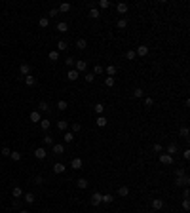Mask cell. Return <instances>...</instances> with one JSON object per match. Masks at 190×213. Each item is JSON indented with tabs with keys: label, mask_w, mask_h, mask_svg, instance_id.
Returning a JSON list of instances; mask_svg holds the SVG:
<instances>
[{
	"label": "cell",
	"mask_w": 190,
	"mask_h": 213,
	"mask_svg": "<svg viewBox=\"0 0 190 213\" xmlns=\"http://www.w3.org/2000/svg\"><path fill=\"white\" fill-rule=\"evenodd\" d=\"M67 31H68V23L59 21V23H57V32H67Z\"/></svg>",
	"instance_id": "5bb4252c"
},
{
	"label": "cell",
	"mask_w": 190,
	"mask_h": 213,
	"mask_svg": "<svg viewBox=\"0 0 190 213\" xmlns=\"http://www.w3.org/2000/svg\"><path fill=\"white\" fill-rule=\"evenodd\" d=\"M84 80H86L87 84H91V82L95 80V74L93 73H86V74H84Z\"/></svg>",
	"instance_id": "4dcf8cb0"
},
{
	"label": "cell",
	"mask_w": 190,
	"mask_h": 213,
	"mask_svg": "<svg viewBox=\"0 0 190 213\" xmlns=\"http://www.w3.org/2000/svg\"><path fill=\"white\" fill-rule=\"evenodd\" d=\"M63 141H65V143H72V141H74V133L72 131H67L63 135Z\"/></svg>",
	"instance_id": "ac0fdd59"
},
{
	"label": "cell",
	"mask_w": 190,
	"mask_h": 213,
	"mask_svg": "<svg viewBox=\"0 0 190 213\" xmlns=\"http://www.w3.org/2000/svg\"><path fill=\"white\" fill-rule=\"evenodd\" d=\"M0 152H2V156H10V152H12V150H10L8 147H2V150H0Z\"/></svg>",
	"instance_id": "11a10c76"
},
{
	"label": "cell",
	"mask_w": 190,
	"mask_h": 213,
	"mask_svg": "<svg viewBox=\"0 0 190 213\" xmlns=\"http://www.w3.org/2000/svg\"><path fill=\"white\" fill-rule=\"evenodd\" d=\"M10 158L14 160V162H19V160H21V152H15V150H12V152H10Z\"/></svg>",
	"instance_id": "4316f807"
},
{
	"label": "cell",
	"mask_w": 190,
	"mask_h": 213,
	"mask_svg": "<svg viewBox=\"0 0 190 213\" xmlns=\"http://www.w3.org/2000/svg\"><path fill=\"white\" fill-rule=\"evenodd\" d=\"M34 183H36V185H44V177H42V175H36Z\"/></svg>",
	"instance_id": "9f6ffc18"
},
{
	"label": "cell",
	"mask_w": 190,
	"mask_h": 213,
	"mask_svg": "<svg viewBox=\"0 0 190 213\" xmlns=\"http://www.w3.org/2000/svg\"><path fill=\"white\" fill-rule=\"evenodd\" d=\"M188 133H190V131H188V127H186V126H182V127H181V135L185 137V139H188Z\"/></svg>",
	"instance_id": "c3c4849f"
},
{
	"label": "cell",
	"mask_w": 190,
	"mask_h": 213,
	"mask_svg": "<svg viewBox=\"0 0 190 213\" xmlns=\"http://www.w3.org/2000/svg\"><path fill=\"white\" fill-rule=\"evenodd\" d=\"M103 110H105V105L103 103H97V105H95V112L99 114V116H103Z\"/></svg>",
	"instance_id": "d6a6232c"
},
{
	"label": "cell",
	"mask_w": 190,
	"mask_h": 213,
	"mask_svg": "<svg viewBox=\"0 0 190 213\" xmlns=\"http://www.w3.org/2000/svg\"><path fill=\"white\" fill-rule=\"evenodd\" d=\"M99 8H101V10L110 8V2H109V0H101V2H99Z\"/></svg>",
	"instance_id": "7bdbcfd3"
},
{
	"label": "cell",
	"mask_w": 190,
	"mask_h": 213,
	"mask_svg": "<svg viewBox=\"0 0 190 213\" xmlns=\"http://www.w3.org/2000/svg\"><path fill=\"white\" fill-rule=\"evenodd\" d=\"M23 200H25L27 204H32V202H34V194H32V192H27V194H23Z\"/></svg>",
	"instance_id": "7402d4cb"
},
{
	"label": "cell",
	"mask_w": 190,
	"mask_h": 213,
	"mask_svg": "<svg viewBox=\"0 0 190 213\" xmlns=\"http://www.w3.org/2000/svg\"><path fill=\"white\" fill-rule=\"evenodd\" d=\"M95 124H97V126H99V127H105V126H107V118H105V116H99V118H97V122H95Z\"/></svg>",
	"instance_id": "8d00e7d4"
},
{
	"label": "cell",
	"mask_w": 190,
	"mask_h": 213,
	"mask_svg": "<svg viewBox=\"0 0 190 213\" xmlns=\"http://www.w3.org/2000/svg\"><path fill=\"white\" fill-rule=\"evenodd\" d=\"M57 109L59 110H67V101H59V103H57Z\"/></svg>",
	"instance_id": "f907efd6"
},
{
	"label": "cell",
	"mask_w": 190,
	"mask_h": 213,
	"mask_svg": "<svg viewBox=\"0 0 190 213\" xmlns=\"http://www.w3.org/2000/svg\"><path fill=\"white\" fill-rule=\"evenodd\" d=\"M87 15H90L91 19H97V17H99V10H97V8H91V10H90V14H87Z\"/></svg>",
	"instance_id": "836d02e7"
},
{
	"label": "cell",
	"mask_w": 190,
	"mask_h": 213,
	"mask_svg": "<svg viewBox=\"0 0 190 213\" xmlns=\"http://www.w3.org/2000/svg\"><path fill=\"white\" fill-rule=\"evenodd\" d=\"M127 10H129V6H127L126 4V2H118V4H116V12H118V14H127Z\"/></svg>",
	"instance_id": "277c9868"
},
{
	"label": "cell",
	"mask_w": 190,
	"mask_h": 213,
	"mask_svg": "<svg viewBox=\"0 0 190 213\" xmlns=\"http://www.w3.org/2000/svg\"><path fill=\"white\" fill-rule=\"evenodd\" d=\"M44 143H46V145H53V137H51L50 133H46V135H44Z\"/></svg>",
	"instance_id": "60d3db41"
},
{
	"label": "cell",
	"mask_w": 190,
	"mask_h": 213,
	"mask_svg": "<svg viewBox=\"0 0 190 213\" xmlns=\"http://www.w3.org/2000/svg\"><path fill=\"white\" fill-rule=\"evenodd\" d=\"M46 154H48V152H46L44 147H38V149L34 150V156H36L38 160H44V158H46Z\"/></svg>",
	"instance_id": "52a82bcc"
},
{
	"label": "cell",
	"mask_w": 190,
	"mask_h": 213,
	"mask_svg": "<svg viewBox=\"0 0 190 213\" xmlns=\"http://www.w3.org/2000/svg\"><path fill=\"white\" fill-rule=\"evenodd\" d=\"M105 86L112 88L114 86V76H107V78H105Z\"/></svg>",
	"instance_id": "f35d334b"
},
{
	"label": "cell",
	"mask_w": 190,
	"mask_h": 213,
	"mask_svg": "<svg viewBox=\"0 0 190 213\" xmlns=\"http://www.w3.org/2000/svg\"><path fill=\"white\" fill-rule=\"evenodd\" d=\"M182 156H185V160H188V158H190V150H188V149H186V150H185V152H182Z\"/></svg>",
	"instance_id": "680465c9"
},
{
	"label": "cell",
	"mask_w": 190,
	"mask_h": 213,
	"mask_svg": "<svg viewBox=\"0 0 190 213\" xmlns=\"http://www.w3.org/2000/svg\"><path fill=\"white\" fill-rule=\"evenodd\" d=\"M80 129H82V126H80V124H78V122H72V133L80 131Z\"/></svg>",
	"instance_id": "db71d44e"
},
{
	"label": "cell",
	"mask_w": 190,
	"mask_h": 213,
	"mask_svg": "<svg viewBox=\"0 0 190 213\" xmlns=\"http://www.w3.org/2000/svg\"><path fill=\"white\" fill-rule=\"evenodd\" d=\"M38 107H40V110H42V112H48V110H50V105L46 103V101H42V103L38 105Z\"/></svg>",
	"instance_id": "b9f144b4"
},
{
	"label": "cell",
	"mask_w": 190,
	"mask_h": 213,
	"mask_svg": "<svg viewBox=\"0 0 190 213\" xmlns=\"http://www.w3.org/2000/svg\"><path fill=\"white\" fill-rule=\"evenodd\" d=\"M48 57H50V61H59V51H57V50L50 51V55H48Z\"/></svg>",
	"instance_id": "f546056e"
},
{
	"label": "cell",
	"mask_w": 190,
	"mask_h": 213,
	"mask_svg": "<svg viewBox=\"0 0 190 213\" xmlns=\"http://www.w3.org/2000/svg\"><path fill=\"white\" fill-rule=\"evenodd\" d=\"M67 48H68V44H67L65 40H59V42H57V51H65Z\"/></svg>",
	"instance_id": "cb8c5ba5"
},
{
	"label": "cell",
	"mask_w": 190,
	"mask_h": 213,
	"mask_svg": "<svg viewBox=\"0 0 190 213\" xmlns=\"http://www.w3.org/2000/svg\"><path fill=\"white\" fill-rule=\"evenodd\" d=\"M40 126H42L44 131H48V129H50V120H48V118H42V120H40Z\"/></svg>",
	"instance_id": "d4e9b609"
},
{
	"label": "cell",
	"mask_w": 190,
	"mask_h": 213,
	"mask_svg": "<svg viewBox=\"0 0 190 213\" xmlns=\"http://www.w3.org/2000/svg\"><path fill=\"white\" fill-rule=\"evenodd\" d=\"M188 183H190L188 175H185V177H177V186H188Z\"/></svg>",
	"instance_id": "30bf717a"
},
{
	"label": "cell",
	"mask_w": 190,
	"mask_h": 213,
	"mask_svg": "<svg viewBox=\"0 0 190 213\" xmlns=\"http://www.w3.org/2000/svg\"><path fill=\"white\" fill-rule=\"evenodd\" d=\"M152 149H154V152H160V154H162V152H163V147L160 145V143H156V145H154Z\"/></svg>",
	"instance_id": "816d5d0a"
},
{
	"label": "cell",
	"mask_w": 190,
	"mask_h": 213,
	"mask_svg": "<svg viewBox=\"0 0 190 213\" xmlns=\"http://www.w3.org/2000/svg\"><path fill=\"white\" fill-rule=\"evenodd\" d=\"M19 213H29V211H27V209H21V211H19Z\"/></svg>",
	"instance_id": "91938a15"
},
{
	"label": "cell",
	"mask_w": 190,
	"mask_h": 213,
	"mask_svg": "<svg viewBox=\"0 0 190 213\" xmlns=\"http://www.w3.org/2000/svg\"><path fill=\"white\" fill-rule=\"evenodd\" d=\"M182 208H185L186 211L190 209V202H188V198H185V200H182Z\"/></svg>",
	"instance_id": "6f0895ef"
},
{
	"label": "cell",
	"mask_w": 190,
	"mask_h": 213,
	"mask_svg": "<svg viewBox=\"0 0 190 213\" xmlns=\"http://www.w3.org/2000/svg\"><path fill=\"white\" fill-rule=\"evenodd\" d=\"M65 169H67V168H65V164H61V162H57V164L53 166V171H55V173H63Z\"/></svg>",
	"instance_id": "e0dca14e"
},
{
	"label": "cell",
	"mask_w": 190,
	"mask_h": 213,
	"mask_svg": "<svg viewBox=\"0 0 190 213\" xmlns=\"http://www.w3.org/2000/svg\"><path fill=\"white\" fill-rule=\"evenodd\" d=\"M93 74H95V76H97V74H103V65H95Z\"/></svg>",
	"instance_id": "f6af8a7d"
},
{
	"label": "cell",
	"mask_w": 190,
	"mask_h": 213,
	"mask_svg": "<svg viewBox=\"0 0 190 213\" xmlns=\"http://www.w3.org/2000/svg\"><path fill=\"white\" fill-rule=\"evenodd\" d=\"M31 122H40L42 120V116H40V112H36V110H34V112H31Z\"/></svg>",
	"instance_id": "ffe728a7"
},
{
	"label": "cell",
	"mask_w": 190,
	"mask_h": 213,
	"mask_svg": "<svg viewBox=\"0 0 190 213\" xmlns=\"http://www.w3.org/2000/svg\"><path fill=\"white\" fill-rule=\"evenodd\" d=\"M57 15H59L57 8H51V10H50V14H48V17H57Z\"/></svg>",
	"instance_id": "f5cc1de1"
},
{
	"label": "cell",
	"mask_w": 190,
	"mask_h": 213,
	"mask_svg": "<svg viewBox=\"0 0 190 213\" xmlns=\"http://www.w3.org/2000/svg\"><path fill=\"white\" fill-rule=\"evenodd\" d=\"M78 76H80V73H78L76 68H70V71H68V73H67V78H68V80H70V82L78 80Z\"/></svg>",
	"instance_id": "5b68a950"
},
{
	"label": "cell",
	"mask_w": 190,
	"mask_h": 213,
	"mask_svg": "<svg viewBox=\"0 0 190 213\" xmlns=\"http://www.w3.org/2000/svg\"><path fill=\"white\" fill-rule=\"evenodd\" d=\"M74 63H76V59H74V57H67V59H65V65H67L68 68H72Z\"/></svg>",
	"instance_id": "1f68e13d"
},
{
	"label": "cell",
	"mask_w": 190,
	"mask_h": 213,
	"mask_svg": "<svg viewBox=\"0 0 190 213\" xmlns=\"http://www.w3.org/2000/svg\"><path fill=\"white\" fill-rule=\"evenodd\" d=\"M177 152H179V147H177L175 143H171V145H169L167 149H165V154H169V156H175Z\"/></svg>",
	"instance_id": "8992f818"
},
{
	"label": "cell",
	"mask_w": 190,
	"mask_h": 213,
	"mask_svg": "<svg viewBox=\"0 0 190 213\" xmlns=\"http://www.w3.org/2000/svg\"><path fill=\"white\" fill-rule=\"evenodd\" d=\"M38 25H40L42 29H46V27H48V25H50V19H48V17H40V21H38Z\"/></svg>",
	"instance_id": "e575fe53"
},
{
	"label": "cell",
	"mask_w": 190,
	"mask_h": 213,
	"mask_svg": "<svg viewBox=\"0 0 190 213\" xmlns=\"http://www.w3.org/2000/svg\"><path fill=\"white\" fill-rule=\"evenodd\" d=\"M103 202H105V204H112V202H114V196L112 194H103Z\"/></svg>",
	"instance_id": "d590c367"
},
{
	"label": "cell",
	"mask_w": 190,
	"mask_h": 213,
	"mask_svg": "<svg viewBox=\"0 0 190 213\" xmlns=\"http://www.w3.org/2000/svg\"><path fill=\"white\" fill-rule=\"evenodd\" d=\"M12 208H14V209H19V208H21V200H19V198H15L14 202H12Z\"/></svg>",
	"instance_id": "bcb514c9"
},
{
	"label": "cell",
	"mask_w": 190,
	"mask_h": 213,
	"mask_svg": "<svg viewBox=\"0 0 190 213\" xmlns=\"http://www.w3.org/2000/svg\"><path fill=\"white\" fill-rule=\"evenodd\" d=\"M19 71H21V74H23V76H29V74H31V65H29V63H21Z\"/></svg>",
	"instance_id": "9c48e42d"
},
{
	"label": "cell",
	"mask_w": 190,
	"mask_h": 213,
	"mask_svg": "<svg viewBox=\"0 0 190 213\" xmlns=\"http://www.w3.org/2000/svg\"><path fill=\"white\" fill-rule=\"evenodd\" d=\"M160 162H162L163 166H171V164H173V156H169V154H165V152H162V154H160Z\"/></svg>",
	"instance_id": "3957f363"
},
{
	"label": "cell",
	"mask_w": 190,
	"mask_h": 213,
	"mask_svg": "<svg viewBox=\"0 0 190 213\" xmlns=\"http://www.w3.org/2000/svg\"><path fill=\"white\" fill-rule=\"evenodd\" d=\"M135 53H137V55H141V57H145V55H148V46H139Z\"/></svg>",
	"instance_id": "7c38bea8"
},
{
	"label": "cell",
	"mask_w": 190,
	"mask_h": 213,
	"mask_svg": "<svg viewBox=\"0 0 190 213\" xmlns=\"http://www.w3.org/2000/svg\"><path fill=\"white\" fill-rule=\"evenodd\" d=\"M25 84H27L29 88H32V86H34V84H36V78H34V76H31V74H29V76H25Z\"/></svg>",
	"instance_id": "2e32d148"
},
{
	"label": "cell",
	"mask_w": 190,
	"mask_h": 213,
	"mask_svg": "<svg viewBox=\"0 0 190 213\" xmlns=\"http://www.w3.org/2000/svg\"><path fill=\"white\" fill-rule=\"evenodd\" d=\"M126 57L129 59V61H133V59L137 57V53H135V51H133V50H129V51H127V53H126Z\"/></svg>",
	"instance_id": "7dc6e473"
},
{
	"label": "cell",
	"mask_w": 190,
	"mask_h": 213,
	"mask_svg": "<svg viewBox=\"0 0 190 213\" xmlns=\"http://www.w3.org/2000/svg\"><path fill=\"white\" fill-rule=\"evenodd\" d=\"M152 105H154V99H152V97H145V107H146V109H150Z\"/></svg>",
	"instance_id": "ee69618b"
},
{
	"label": "cell",
	"mask_w": 190,
	"mask_h": 213,
	"mask_svg": "<svg viewBox=\"0 0 190 213\" xmlns=\"http://www.w3.org/2000/svg\"><path fill=\"white\" fill-rule=\"evenodd\" d=\"M76 185H78V188H87V179H84V177H80L76 181Z\"/></svg>",
	"instance_id": "44dd1931"
},
{
	"label": "cell",
	"mask_w": 190,
	"mask_h": 213,
	"mask_svg": "<svg viewBox=\"0 0 190 213\" xmlns=\"http://www.w3.org/2000/svg\"><path fill=\"white\" fill-rule=\"evenodd\" d=\"M127 194H129V188H127V186H120V188H118V196L124 198V196H127Z\"/></svg>",
	"instance_id": "83f0119b"
},
{
	"label": "cell",
	"mask_w": 190,
	"mask_h": 213,
	"mask_svg": "<svg viewBox=\"0 0 190 213\" xmlns=\"http://www.w3.org/2000/svg\"><path fill=\"white\" fill-rule=\"evenodd\" d=\"M67 127H68V122H67V120H59V122H57V129H61V131H65Z\"/></svg>",
	"instance_id": "603a6c76"
},
{
	"label": "cell",
	"mask_w": 190,
	"mask_h": 213,
	"mask_svg": "<svg viewBox=\"0 0 190 213\" xmlns=\"http://www.w3.org/2000/svg\"><path fill=\"white\" fill-rule=\"evenodd\" d=\"M175 175H177V177H185V175H186V169H185V168H179V169L175 171Z\"/></svg>",
	"instance_id": "681fc988"
},
{
	"label": "cell",
	"mask_w": 190,
	"mask_h": 213,
	"mask_svg": "<svg viewBox=\"0 0 190 213\" xmlns=\"http://www.w3.org/2000/svg\"><path fill=\"white\" fill-rule=\"evenodd\" d=\"M70 168L72 169H82V160L80 158H72L70 160Z\"/></svg>",
	"instance_id": "4fadbf2b"
},
{
	"label": "cell",
	"mask_w": 190,
	"mask_h": 213,
	"mask_svg": "<svg viewBox=\"0 0 190 213\" xmlns=\"http://www.w3.org/2000/svg\"><path fill=\"white\" fill-rule=\"evenodd\" d=\"M99 204H103V194L101 192H93L91 194V205H99Z\"/></svg>",
	"instance_id": "7a4b0ae2"
},
{
	"label": "cell",
	"mask_w": 190,
	"mask_h": 213,
	"mask_svg": "<svg viewBox=\"0 0 190 213\" xmlns=\"http://www.w3.org/2000/svg\"><path fill=\"white\" fill-rule=\"evenodd\" d=\"M143 95H145L143 88H135V90H133V97H137V99H139V97H143Z\"/></svg>",
	"instance_id": "f1b7e54d"
},
{
	"label": "cell",
	"mask_w": 190,
	"mask_h": 213,
	"mask_svg": "<svg viewBox=\"0 0 190 213\" xmlns=\"http://www.w3.org/2000/svg\"><path fill=\"white\" fill-rule=\"evenodd\" d=\"M162 208H163V200L162 198H154L152 200V209L158 211V209H162Z\"/></svg>",
	"instance_id": "8fae6325"
},
{
	"label": "cell",
	"mask_w": 190,
	"mask_h": 213,
	"mask_svg": "<svg viewBox=\"0 0 190 213\" xmlns=\"http://www.w3.org/2000/svg\"><path fill=\"white\" fill-rule=\"evenodd\" d=\"M76 48H78V50H86V48H87L86 38H78V40H76Z\"/></svg>",
	"instance_id": "9a60e30c"
},
{
	"label": "cell",
	"mask_w": 190,
	"mask_h": 213,
	"mask_svg": "<svg viewBox=\"0 0 190 213\" xmlns=\"http://www.w3.org/2000/svg\"><path fill=\"white\" fill-rule=\"evenodd\" d=\"M116 27L118 29H126L127 27V21H126V19H118V21H116Z\"/></svg>",
	"instance_id": "74e56055"
},
{
	"label": "cell",
	"mask_w": 190,
	"mask_h": 213,
	"mask_svg": "<svg viewBox=\"0 0 190 213\" xmlns=\"http://www.w3.org/2000/svg\"><path fill=\"white\" fill-rule=\"evenodd\" d=\"M57 12H63V14H67V12H70V4L68 2H63V4L59 6V10Z\"/></svg>",
	"instance_id": "d6986e66"
},
{
	"label": "cell",
	"mask_w": 190,
	"mask_h": 213,
	"mask_svg": "<svg viewBox=\"0 0 190 213\" xmlns=\"http://www.w3.org/2000/svg\"><path fill=\"white\" fill-rule=\"evenodd\" d=\"M107 74H109V76H114V74H116V67H114V65H109V67H107Z\"/></svg>",
	"instance_id": "ab89813d"
},
{
	"label": "cell",
	"mask_w": 190,
	"mask_h": 213,
	"mask_svg": "<svg viewBox=\"0 0 190 213\" xmlns=\"http://www.w3.org/2000/svg\"><path fill=\"white\" fill-rule=\"evenodd\" d=\"M12 196H14V198H21V196H23V190L19 188V186H14V190H12Z\"/></svg>",
	"instance_id": "484cf974"
},
{
	"label": "cell",
	"mask_w": 190,
	"mask_h": 213,
	"mask_svg": "<svg viewBox=\"0 0 190 213\" xmlns=\"http://www.w3.org/2000/svg\"><path fill=\"white\" fill-rule=\"evenodd\" d=\"M51 150H53L55 154H63V152H65V147L61 145V143H53V145H51Z\"/></svg>",
	"instance_id": "ba28073f"
},
{
	"label": "cell",
	"mask_w": 190,
	"mask_h": 213,
	"mask_svg": "<svg viewBox=\"0 0 190 213\" xmlns=\"http://www.w3.org/2000/svg\"><path fill=\"white\" fill-rule=\"evenodd\" d=\"M74 67H76L78 73H84V71H87V61H84V59H76Z\"/></svg>",
	"instance_id": "6da1fadb"
}]
</instances>
